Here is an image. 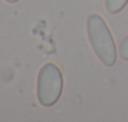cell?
I'll return each mask as SVG.
<instances>
[{
  "mask_svg": "<svg viewBox=\"0 0 128 122\" xmlns=\"http://www.w3.org/2000/svg\"><path fill=\"white\" fill-rule=\"evenodd\" d=\"M87 33L90 45L100 62L107 67L114 66L117 60V48L113 35L100 15L90 14L88 17Z\"/></svg>",
  "mask_w": 128,
  "mask_h": 122,
  "instance_id": "cell-1",
  "label": "cell"
},
{
  "mask_svg": "<svg viewBox=\"0 0 128 122\" xmlns=\"http://www.w3.org/2000/svg\"><path fill=\"white\" fill-rule=\"evenodd\" d=\"M63 91V74L54 63L42 67L36 81L38 101L44 107H50L58 102Z\"/></svg>",
  "mask_w": 128,
  "mask_h": 122,
  "instance_id": "cell-2",
  "label": "cell"
},
{
  "mask_svg": "<svg viewBox=\"0 0 128 122\" xmlns=\"http://www.w3.org/2000/svg\"><path fill=\"white\" fill-rule=\"evenodd\" d=\"M127 3L128 0H106V9L109 14H117L126 7Z\"/></svg>",
  "mask_w": 128,
  "mask_h": 122,
  "instance_id": "cell-3",
  "label": "cell"
},
{
  "mask_svg": "<svg viewBox=\"0 0 128 122\" xmlns=\"http://www.w3.org/2000/svg\"><path fill=\"white\" fill-rule=\"evenodd\" d=\"M119 57L124 60H128V35L123 39L119 45Z\"/></svg>",
  "mask_w": 128,
  "mask_h": 122,
  "instance_id": "cell-4",
  "label": "cell"
},
{
  "mask_svg": "<svg viewBox=\"0 0 128 122\" xmlns=\"http://www.w3.org/2000/svg\"><path fill=\"white\" fill-rule=\"evenodd\" d=\"M6 3H10V4H14V3H16V2H19V0H5Z\"/></svg>",
  "mask_w": 128,
  "mask_h": 122,
  "instance_id": "cell-5",
  "label": "cell"
}]
</instances>
